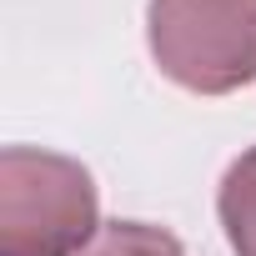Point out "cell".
<instances>
[{"instance_id":"1","label":"cell","mask_w":256,"mask_h":256,"mask_svg":"<svg viewBox=\"0 0 256 256\" xmlns=\"http://www.w3.org/2000/svg\"><path fill=\"white\" fill-rule=\"evenodd\" d=\"M96 241V181L80 161L0 151V256H80Z\"/></svg>"},{"instance_id":"2","label":"cell","mask_w":256,"mask_h":256,"mask_svg":"<svg viewBox=\"0 0 256 256\" xmlns=\"http://www.w3.org/2000/svg\"><path fill=\"white\" fill-rule=\"evenodd\" d=\"M146 36L156 66L196 96L256 80V0H151Z\"/></svg>"},{"instance_id":"3","label":"cell","mask_w":256,"mask_h":256,"mask_svg":"<svg viewBox=\"0 0 256 256\" xmlns=\"http://www.w3.org/2000/svg\"><path fill=\"white\" fill-rule=\"evenodd\" d=\"M216 211H221L231 251L256 256V146L231 161V171L221 181V196H216Z\"/></svg>"},{"instance_id":"4","label":"cell","mask_w":256,"mask_h":256,"mask_svg":"<svg viewBox=\"0 0 256 256\" xmlns=\"http://www.w3.org/2000/svg\"><path fill=\"white\" fill-rule=\"evenodd\" d=\"M80 256H186L181 241L161 226H146V221H110L96 231V241L80 251Z\"/></svg>"}]
</instances>
